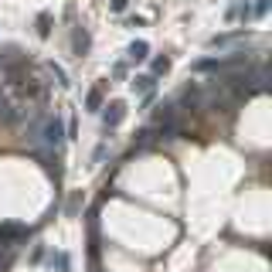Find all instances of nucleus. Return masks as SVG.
<instances>
[{
    "instance_id": "obj_1",
    "label": "nucleus",
    "mask_w": 272,
    "mask_h": 272,
    "mask_svg": "<svg viewBox=\"0 0 272 272\" xmlns=\"http://www.w3.org/2000/svg\"><path fill=\"white\" fill-rule=\"evenodd\" d=\"M61 140H65V123H61L58 116H45V123H41V140H38V143H48L51 150H58Z\"/></svg>"
},
{
    "instance_id": "obj_2",
    "label": "nucleus",
    "mask_w": 272,
    "mask_h": 272,
    "mask_svg": "<svg viewBox=\"0 0 272 272\" xmlns=\"http://www.w3.org/2000/svg\"><path fill=\"white\" fill-rule=\"evenodd\" d=\"M24 238H27V228H24V225H0V242H7V245H21Z\"/></svg>"
},
{
    "instance_id": "obj_3",
    "label": "nucleus",
    "mask_w": 272,
    "mask_h": 272,
    "mask_svg": "<svg viewBox=\"0 0 272 272\" xmlns=\"http://www.w3.org/2000/svg\"><path fill=\"white\" fill-rule=\"evenodd\" d=\"M123 116H126V106H123V102H109V106H102V119H106L109 129L123 123Z\"/></svg>"
},
{
    "instance_id": "obj_4",
    "label": "nucleus",
    "mask_w": 272,
    "mask_h": 272,
    "mask_svg": "<svg viewBox=\"0 0 272 272\" xmlns=\"http://www.w3.org/2000/svg\"><path fill=\"white\" fill-rule=\"evenodd\" d=\"M129 85H133L136 95H147V92H153V85H157V82H153V75H136Z\"/></svg>"
},
{
    "instance_id": "obj_5",
    "label": "nucleus",
    "mask_w": 272,
    "mask_h": 272,
    "mask_svg": "<svg viewBox=\"0 0 272 272\" xmlns=\"http://www.w3.org/2000/svg\"><path fill=\"white\" fill-rule=\"evenodd\" d=\"M245 38V31H231V34H218V38H211L208 45L211 48H225V45H235V41H242Z\"/></svg>"
},
{
    "instance_id": "obj_6",
    "label": "nucleus",
    "mask_w": 272,
    "mask_h": 272,
    "mask_svg": "<svg viewBox=\"0 0 272 272\" xmlns=\"http://www.w3.org/2000/svg\"><path fill=\"white\" fill-rule=\"evenodd\" d=\"M147 51H150L147 41H133V45H129V58H133V61H143V58H147Z\"/></svg>"
},
{
    "instance_id": "obj_7",
    "label": "nucleus",
    "mask_w": 272,
    "mask_h": 272,
    "mask_svg": "<svg viewBox=\"0 0 272 272\" xmlns=\"http://www.w3.org/2000/svg\"><path fill=\"white\" fill-rule=\"evenodd\" d=\"M85 109H89V113H99V109H102V89H92V92H89Z\"/></svg>"
},
{
    "instance_id": "obj_8",
    "label": "nucleus",
    "mask_w": 272,
    "mask_h": 272,
    "mask_svg": "<svg viewBox=\"0 0 272 272\" xmlns=\"http://www.w3.org/2000/svg\"><path fill=\"white\" fill-rule=\"evenodd\" d=\"M249 4H242V0H238V4H231V11H228V17H231V21H235V17H245V21H249Z\"/></svg>"
},
{
    "instance_id": "obj_9",
    "label": "nucleus",
    "mask_w": 272,
    "mask_h": 272,
    "mask_svg": "<svg viewBox=\"0 0 272 272\" xmlns=\"http://www.w3.org/2000/svg\"><path fill=\"white\" fill-rule=\"evenodd\" d=\"M48 72L55 75V82H58V85H68V75H65V68H61V65H55V61H48Z\"/></svg>"
},
{
    "instance_id": "obj_10",
    "label": "nucleus",
    "mask_w": 272,
    "mask_h": 272,
    "mask_svg": "<svg viewBox=\"0 0 272 272\" xmlns=\"http://www.w3.org/2000/svg\"><path fill=\"white\" fill-rule=\"evenodd\" d=\"M38 34H41V38L51 34V14H41V17H38Z\"/></svg>"
},
{
    "instance_id": "obj_11",
    "label": "nucleus",
    "mask_w": 272,
    "mask_h": 272,
    "mask_svg": "<svg viewBox=\"0 0 272 272\" xmlns=\"http://www.w3.org/2000/svg\"><path fill=\"white\" fill-rule=\"evenodd\" d=\"M153 140H157V129H143V133H136V143H140V147H150Z\"/></svg>"
},
{
    "instance_id": "obj_12",
    "label": "nucleus",
    "mask_w": 272,
    "mask_h": 272,
    "mask_svg": "<svg viewBox=\"0 0 272 272\" xmlns=\"http://www.w3.org/2000/svg\"><path fill=\"white\" fill-rule=\"evenodd\" d=\"M85 48H89V34L79 31V34H75V51H79V55H85Z\"/></svg>"
},
{
    "instance_id": "obj_13",
    "label": "nucleus",
    "mask_w": 272,
    "mask_h": 272,
    "mask_svg": "<svg viewBox=\"0 0 272 272\" xmlns=\"http://www.w3.org/2000/svg\"><path fill=\"white\" fill-rule=\"evenodd\" d=\"M51 265H55L58 272H68V255H65V252H58L55 259H51Z\"/></svg>"
},
{
    "instance_id": "obj_14",
    "label": "nucleus",
    "mask_w": 272,
    "mask_h": 272,
    "mask_svg": "<svg viewBox=\"0 0 272 272\" xmlns=\"http://www.w3.org/2000/svg\"><path fill=\"white\" fill-rule=\"evenodd\" d=\"M163 72H170V58H157L153 61V75H163Z\"/></svg>"
},
{
    "instance_id": "obj_15",
    "label": "nucleus",
    "mask_w": 272,
    "mask_h": 272,
    "mask_svg": "<svg viewBox=\"0 0 272 272\" xmlns=\"http://www.w3.org/2000/svg\"><path fill=\"white\" fill-rule=\"evenodd\" d=\"M265 11H269V0H259V4H255V17H262Z\"/></svg>"
},
{
    "instance_id": "obj_16",
    "label": "nucleus",
    "mask_w": 272,
    "mask_h": 272,
    "mask_svg": "<svg viewBox=\"0 0 272 272\" xmlns=\"http://www.w3.org/2000/svg\"><path fill=\"white\" fill-rule=\"evenodd\" d=\"M126 4L129 0H113V11H126Z\"/></svg>"
}]
</instances>
